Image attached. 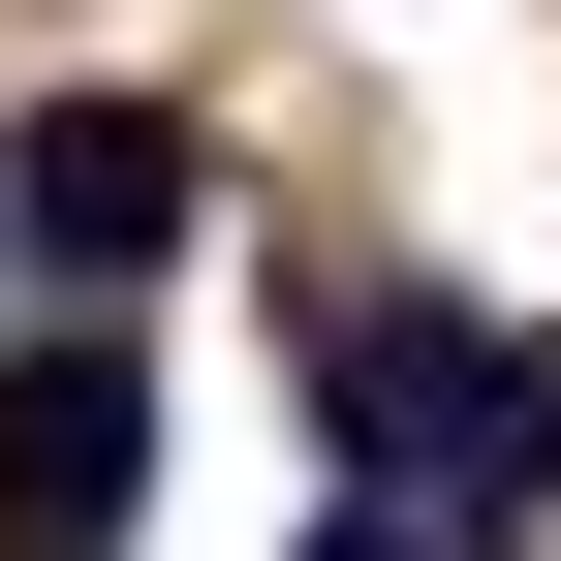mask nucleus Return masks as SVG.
<instances>
[{
  "instance_id": "obj_1",
  "label": "nucleus",
  "mask_w": 561,
  "mask_h": 561,
  "mask_svg": "<svg viewBox=\"0 0 561 561\" xmlns=\"http://www.w3.org/2000/svg\"><path fill=\"white\" fill-rule=\"evenodd\" d=\"M187 187H219V157H187L157 94H62L32 157H0V250H32V280H157V250H187Z\"/></svg>"
},
{
  "instance_id": "obj_2",
  "label": "nucleus",
  "mask_w": 561,
  "mask_h": 561,
  "mask_svg": "<svg viewBox=\"0 0 561 561\" xmlns=\"http://www.w3.org/2000/svg\"><path fill=\"white\" fill-rule=\"evenodd\" d=\"M125 500H157L125 343H32V375H0V561H125Z\"/></svg>"
},
{
  "instance_id": "obj_3",
  "label": "nucleus",
  "mask_w": 561,
  "mask_h": 561,
  "mask_svg": "<svg viewBox=\"0 0 561 561\" xmlns=\"http://www.w3.org/2000/svg\"><path fill=\"white\" fill-rule=\"evenodd\" d=\"M312 561H468V530H437V500H343V530H312Z\"/></svg>"
},
{
  "instance_id": "obj_4",
  "label": "nucleus",
  "mask_w": 561,
  "mask_h": 561,
  "mask_svg": "<svg viewBox=\"0 0 561 561\" xmlns=\"http://www.w3.org/2000/svg\"><path fill=\"white\" fill-rule=\"evenodd\" d=\"M0 280H32V250H0Z\"/></svg>"
}]
</instances>
